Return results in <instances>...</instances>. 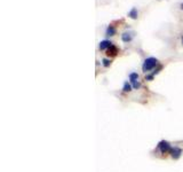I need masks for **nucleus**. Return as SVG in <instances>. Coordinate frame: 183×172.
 Returning a JSON list of instances; mask_svg holds the SVG:
<instances>
[{
  "mask_svg": "<svg viewBox=\"0 0 183 172\" xmlns=\"http://www.w3.org/2000/svg\"><path fill=\"white\" fill-rule=\"evenodd\" d=\"M157 64H158L157 59H155V58H148V59H145L144 62H143L142 69H143V71H144V72H147V71H150L151 69L155 68Z\"/></svg>",
  "mask_w": 183,
  "mask_h": 172,
  "instance_id": "obj_1",
  "label": "nucleus"
},
{
  "mask_svg": "<svg viewBox=\"0 0 183 172\" xmlns=\"http://www.w3.org/2000/svg\"><path fill=\"white\" fill-rule=\"evenodd\" d=\"M158 149L163 153V154H165L167 152H171L172 149H171V145H169V142H167L165 140H163V141H160L159 144H158Z\"/></svg>",
  "mask_w": 183,
  "mask_h": 172,
  "instance_id": "obj_2",
  "label": "nucleus"
},
{
  "mask_svg": "<svg viewBox=\"0 0 183 172\" xmlns=\"http://www.w3.org/2000/svg\"><path fill=\"white\" fill-rule=\"evenodd\" d=\"M182 154V149L181 148H179V147H174L172 150H171V155H172V157L175 158V160H177L180 156Z\"/></svg>",
  "mask_w": 183,
  "mask_h": 172,
  "instance_id": "obj_3",
  "label": "nucleus"
},
{
  "mask_svg": "<svg viewBox=\"0 0 183 172\" xmlns=\"http://www.w3.org/2000/svg\"><path fill=\"white\" fill-rule=\"evenodd\" d=\"M112 46V43L110 40H102L100 43V50H108Z\"/></svg>",
  "mask_w": 183,
  "mask_h": 172,
  "instance_id": "obj_4",
  "label": "nucleus"
},
{
  "mask_svg": "<svg viewBox=\"0 0 183 172\" xmlns=\"http://www.w3.org/2000/svg\"><path fill=\"white\" fill-rule=\"evenodd\" d=\"M132 34H128V32H124V34H122V42H125V43H128V42H131L132 40Z\"/></svg>",
  "mask_w": 183,
  "mask_h": 172,
  "instance_id": "obj_5",
  "label": "nucleus"
},
{
  "mask_svg": "<svg viewBox=\"0 0 183 172\" xmlns=\"http://www.w3.org/2000/svg\"><path fill=\"white\" fill-rule=\"evenodd\" d=\"M117 53H118V50H117V47L116 46H111L110 48H108V55H112V56H114V55H117Z\"/></svg>",
  "mask_w": 183,
  "mask_h": 172,
  "instance_id": "obj_6",
  "label": "nucleus"
},
{
  "mask_svg": "<svg viewBox=\"0 0 183 172\" xmlns=\"http://www.w3.org/2000/svg\"><path fill=\"white\" fill-rule=\"evenodd\" d=\"M106 36H114L116 34V29H114L112 26H108V29H106Z\"/></svg>",
  "mask_w": 183,
  "mask_h": 172,
  "instance_id": "obj_7",
  "label": "nucleus"
},
{
  "mask_svg": "<svg viewBox=\"0 0 183 172\" xmlns=\"http://www.w3.org/2000/svg\"><path fill=\"white\" fill-rule=\"evenodd\" d=\"M128 16L131 17V18H134V20H135V18H137V9L135 8V7H134V8H132V10L128 13Z\"/></svg>",
  "mask_w": 183,
  "mask_h": 172,
  "instance_id": "obj_8",
  "label": "nucleus"
},
{
  "mask_svg": "<svg viewBox=\"0 0 183 172\" xmlns=\"http://www.w3.org/2000/svg\"><path fill=\"white\" fill-rule=\"evenodd\" d=\"M137 79H139V75L136 74V72H132L131 75H129V80H131V83H135V82H137Z\"/></svg>",
  "mask_w": 183,
  "mask_h": 172,
  "instance_id": "obj_9",
  "label": "nucleus"
},
{
  "mask_svg": "<svg viewBox=\"0 0 183 172\" xmlns=\"http://www.w3.org/2000/svg\"><path fill=\"white\" fill-rule=\"evenodd\" d=\"M122 91H124V92H131L132 91V85L131 84H128V82H126V83L124 84Z\"/></svg>",
  "mask_w": 183,
  "mask_h": 172,
  "instance_id": "obj_10",
  "label": "nucleus"
},
{
  "mask_svg": "<svg viewBox=\"0 0 183 172\" xmlns=\"http://www.w3.org/2000/svg\"><path fill=\"white\" fill-rule=\"evenodd\" d=\"M102 62H103V66H104V67H109V66H110V63H111L110 61L106 60V59H103V61H102Z\"/></svg>",
  "mask_w": 183,
  "mask_h": 172,
  "instance_id": "obj_11",
  "label": "nucleus"
},
{
  "mask_svg": "<svg viewBox=\"0 0 183 172\" xmlns=\"http://www.w3.org/2000/svg\"><path fill=\"white\" fill-rule=\"evenodd\" d=\"M140 86H141V84H140L139 82H135V83H133V87H134V88H139Z\"/></svg>",
  "mask_w": 183,
  "mask_h": 172,
  "instance_id": "obj_12",
  "label": "nucleus"
},
{
  "mask_svg": "<svg viewBox=\"0 0 183 172\" xmlns=\"http://www.w3.org/2000/svg\"><path fill=\"white\" fill-rule=\"evenodd\" d=\"M181 8H182V9H183V4H182V5H181Z\"/></svg>",
  "mask_w": 183,
  "mask_h": 172,
  "instance_id": "obj_13",
  "label": "nucleus"
},
{
  "mask_svg": "<svg viewBox=\"0 0 183 172\" xmlns=\"http://www.w3.org/2000/svg\"><path fill=\"white\" fill-rule=\"evenodd\" d=\"M182 43H183V36H182Z\"/></svg>",
  "mask_w": 183,
  "mask_h": 172,
  "instance_id": "obj_14",
  "label": "nucleus"
}]
</instances>
